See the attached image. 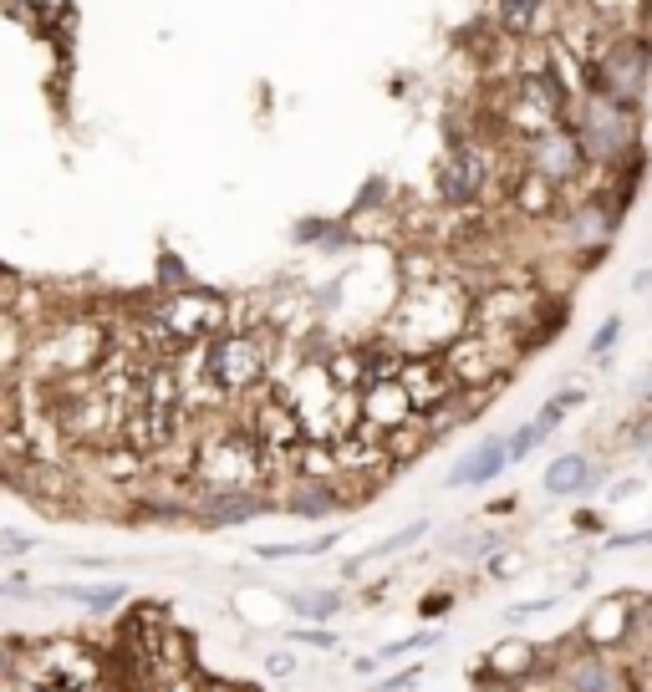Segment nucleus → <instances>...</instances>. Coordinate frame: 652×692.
<instances>
[{
  "label": "nucleus",
  "instance_id": "nucleus-12",
  "mask_svg": "<svg viewBox=\"0 0 652 692\" xmlns=\"http://www.w3.org/2000/svg\"><path fill=\"white\" fill-rule=\"evenodd\" d=\"M46 596L77 601V606H88V611H97V617H103V611H118L128 590H123V586H51Z\"/></svg>",
  "mask_w": 652,
  "mask_h": 692
},
{
  "label": "nucleus",
  "instance_id": "nucleus-8",
  "mask_svg": "<svg viewBox=\"0 0 652 692\" xmlns=\"http://www.w3.org/2000/svg\"><path fill=\"white\" fill-rule=\"evenodd\" d=\"M362 413H368V427L393 433V427L414 423L418 408H414V398H408V387L393 377V383H368V387H362Z\"/></svg>",
  "mask_w": 652,
  "mask_h": 692
},
{
  "label": "nucleus",
  "instance_id": "nucleus-5",
  "mask_svg": "<svg viewBox=\"0 0 652 692\" xmlns=\"http://www.w3.org/2000/svg\"><path fill=\"white\" fill-rule=\"evenodd\" d=\"M398 383L408 387V398H414L418 418H423V413H433L439 402H449V398H454V392H459V383H454V372H449L444 352H414V356H408V362H403Z\"/></svg>",
  "mask_w": 652,
  "mask_h": 692
},
{
  "label": "nucleus",
  "instance_id": "nucleus-25",
  "mask_svg": "<svg viewBox=\"0 0 652 692\" xmlns=\"http://www.w3.org/2000/svg\"><path fill=\"white\" fill-rule=\"evenodd\" d=\"M632 494H642V479H638V473H632V479H617V484H612V494H607V500H612V504H627V500H632Z\"/></svg>",
  "mask_w": 652,
  "mask_h": 692
},
{
  "label": "nucleus",
  "instance_id": "nucleus-20",
  "mask_svg": "<svg viewBox=\"0 0 652 692\" xmlns=\"http://www.w3.org/2000/svg\"><path fill=\"white\" fill-rule=\"evenodd\" d=\"M286 642H301V647H316V652H337V636L322 632V626H312V632H291Z\"/></svg>",
  "mask_w": 652,
  "mask_h": 692
},
{
  "label": "nucleus",
  "instance_id": "nucleus-19",
  "mask_svg": "<svg viewBox=\"0 0 652 692\" xmlns=\"http://www.w3.org/2000/svg\"><path fill=\"white\" fill-rule=\"evenodd\" d=\"M566 408H571V402H566L561 392H556L550 402H540V413H535V423L546 427V433H556V427H561V418H566Z\"/></svg>",
  "mask_w": 652,
  "mask_h": 692
},
{
  "label": "nucleus",
  "instance_id": "nucleus-3",
  "mask_svg": "<svg viewBox=\"0 0 652 692\" xmlns=\"http://www.w3.org/2000/svg\"><path fill=\"white\" fill-rule=\"evenodd\" d=\"M652 87V36L648 31H617L612 46L586 67V92L612 103L642 107Z\"/></svg>",
  "mask_w": 652,
  "mask_h": 692
},
{
  "label": "nucleus",
  "instance_id": "nucleus-4",
  "mask_svg": "<svg viewBox=\"0 0 652 692\" xmlns=\"http://www.w3.org/2000/svg\"><path fill=\"white\" fill-rule=\"evenodd\" d=\"M281 509V500H270L266 489H199L194 500V519L205 530H230V525H251V519Z\"/></svg>",
  "mask_w": 652,
  "mask_h": 692
},
{
  "label": "nucleus",
  "instance_id": "nucleus-11",
  "mask_svg": "<svg viewBox=\"0 0 652 692\" xmlns=\"http://www.w3.org/2000/svg\"><path fill=\"white\" fill-rule=\"evenodd\" d=\"M347 606V596H341L337 586H316V590H291L286 596V611L301 621H331Z\"/></svg>",
  "mask_w": 652,
  "mask_h": 692
},
{
  "label": "nucleus",
  "instance_id": "nucleus-13",
  "mask_svg": "<svg viewBox=\"0 0 652 692\" xmlns=\"http://www.w3.org/2000/svg\"><path fill=\"white\" fill-rule=\"evenodd\" d=\"M622 438L632 443V448H642V454H652V398H642V408L627 418Z\"/></svg>",
  "mask_w": 652,
  "mask_h": 692
},
{
  "label": "nucleus",
  "instance_id": "nucleus-1",
  "mask_svg": "<svg viewBox=\"0 0 652 692\" xmlns=\"http://www.w3.org/2000/svg\"><path fill=\"white\" fill-rule=\"evenodd\" d=\"M475 321V291L459 275H439L423 285H403L398 306L387 310L383 337L403 352H449Z\"/></svg>",
  "mask_w": 652,
  "mask_h": 692
},
{
  "label": "nucleus",
  "instance_id": "nucleus-14",
  "mask_svg": "<svg viewBox=\"0 0 652 692\" xmlns=\"http://www.w3.org/2000/svg\"><path fill=\"white\" fill-rule=\"evenodd\" d=\"M550 433L540 423H525V427H515V433H510V464H525V458L535 454V448H540V443H546Z\"/></svg>",
  "mask_w": 652,
  "mask_h": 692
},
{
  "label": "nucleus",
  "instance_id": "nucleus-22",
  "mask_svg": "<svg viewBox=\"0 0 652 692\" xmlns=\"http://www.w3.org/2000/svg\"><path fill=\"white\" fill-rule=\"evenodd\" d=\"M556 606V596H535V601H520V606H510L504 617L510 621H525V617H540V611H550Z\"/></svg>",
  "mask_w": 652,
  "mask_h": 692
},
{
  "label": "nucleus",
  "instance_id": "nucleus-24",
  "mask_svg": "<svg viewBox=\"0 0 652 692\" xmlns=\"http://www.w3.org/2000/svg\"><path fill=\"white\" fill-rule=\"evenodd\" d=\"M449 606H454V590H433V596L418 601V617H439V611H449Z\"/></svg>",
  "mask_w": 652,
  "mask_h": 692
},
{
  "label": "nucleus",
  "instance_id": "nucleus-29",
  "mask_svg": "<svg viewBox=\"0 0 652 692\" xmlns=\"http://www.w3.org/2000/svg\"><path fill=\"white\" fill-rule=\"evenodd\" d=\"M648 285H652V266H642L638 275H632V291H638V295H648Z\"/></svg>",
  "mask_w": 652,
  "mask_h": 692
},
{
  "label": "nucleus",
  "instance_id": "nucleus-2",
  "mask_svg": "<svg viewBox=\"0 0 652 692\" xmlns=\"http://www.w3.org/2000/svg\"><path fill=\"white\" fill-rule=\"evenodd\" d=\"M143 316L159 326L163 341H168L174 352H189V347H205V341H214L220 331H230L235 301L220 291H194V285H184V291H159L149 306H143Z\"/></svg>",
  "mask_w": 652,
  "mask_h": 692
},
{
  "label": "nucleus",
  "instance_id": "nucleus-21",
  "mask_svg": "<svg viewBox=\"0 0 652 692\" xmlns=\"http://www.w3.org/2000/svg\"><path fill=\"white\" fill-rule=\"evenodd\" d=\"M418 678H423V667H408V672H393V678H383L372 692H408V688H418Z\"/></svg>",
  "mask_w": 652,
  "mask_h": 692
},
{
  "label": "nucleus",
  "instance_id": "nucleus-6",
  "mask_svg": "<svg viewBox=\"0 0 652 692\" xmlns=\"http://www.w3.org/2000/svg\"><path fill=\"white\" fill-rule=\"evenodd\" d=\"M561 11H566V0H494L489 5V21L504 36L531 42V36H556L561 31Z\"/></svg>",
  "mask_w": 652,
  "mask_h": 692
},
{
  "label": "nucleus",
  "instance_id": "nucleus-17",
  "mask_svg": "<svg viewBox=\"0 0 652 692\" xmlns=\"http://www.w3.org/2000/svg\"><path fill=\"white\" fill-rule=\"evenodd\" d=\"M423 647H439V632H418V636H403V642H387L377 657H383V662H398V657H408V652H423Z\"/></svg>",
  "mask_w": 652,
  "mask_h": 692
},
{
  "label": "nucleus",
  "instance_id": "nucleus-27",
  "mask_svg": "<svg viewBox=\"0 0 652 692\" xmlns=\"http://www.w3.org/2000/svg\"><path fill=\"white\" fill-rule=\"evenodd\" d=\"M72 565H82V571H107L113 560L107 555H72Z\"/></svg>",
  "mask_w": 652,
  "mask_h": 692
},
{
  "label": "nucleus",
  "instance_id": "nucleus-16",
  "mask_svg": "<svg viewBox=\"0 0 652 692\" xmlns=\"http://www.w3.org/2000/svg\"><path fill=\"white\" fill-rule=\"evenodd\" d=\"M337 546V535H322V540H306V546H260V560H286V555H322V550Z\"/></svg>",
  "mask_w": 652,
  "mask_h": 692
},
{
  "label": "nucleus",
  "instance_id": "nucleus-10",
  "mask_svg": "<svg viewBox=\"0 0 652 692\" xmlns=\"http://www.w3.org/2000/svg\"><path fill=\"white\" fill-rule=\"evenodd\" d=\"M607 484V469H596L586 454H561L546 469V494L550 500H571V494H596Z\"/></svg>",
  "mask_w": 652,
  "mask_h": 692
},
{
  "label": "nucleus",
  "instance_id": "nucleus-18",
  "mask_svg": "<svg viewBox=\"0 0 652 692\" xmlns=\"http://www.w3.org/2000/svg\"><path fill=\"white\" fill-rule=\"evenodd\" d=\"M266 672H270V678H296V672H301V657H296L291 647L270 652V657H266Z\"/></svg>",
  "mask_w": 652,
  "mask_h": 692
},
{
  "label": "nucleus",
  "instance_id": "nucleus-30",
  "mask_svg": "<svg viewBox=\"0 0 652 692\" xmlns=\"http://www.w3.org/2000/svg\"><path fill=\"white\" fill-rule=\"evenodd\" d=\"M648 473H652V454H648Z\"/></svg>",
  "mask_w": 652,
  "mask_h": 692
},
{
  "label": "nucleus",
  "instance_id": "nucleus-28",
  "mask_svg": "<svg viewBox=\"0 0 652 692\" xmlns=\"http://www.w3.org/2000/svg\"><path fill=\"white\" fill-rule=\"evenodd\" d=\"M377 667H383V657H357V662H352V672H357V678H372Z\"/></svg>",
  "mask_w": 652,
  "mask_h": 692
},
{
  "label": "nucleus",
  "instance_id": "nucleus-26",
  "mask_svg": "<svg viewBox=\"0 0 652 692\" xmlns=\"http://www.w3.org/2000/svg\"><path fill=\"white\" fill-rule=\"evenodd\" d=\"M0 596H11V601H31L36 590H31L26 580H0Z\"/></svg>",
  "mask_w": 652,
  "mask_h": 692
},
{
  "label": "nucleus",
  "instance_id": "nucleus-7",
  "mask_svg": "<svg viewBox=\"0 0 652 692\" xmlns=\"http://www.w3.org/2000/svg\"><path fill=\"white\" fill-rule=\"evenodd\" d=\"M347 504H357L347 494V479H286V500L281 509L296 519H331Z\"/></svg>",
  "mask_w": 652,
  "mask_h": 692
},
{
  "label": "nucleus",
  "instance_id": "nucleus-15",
  "mask_svg": "<svg viewBox=\"0 0 652 692\" xmlns=\"http://www.w3.org/2000/svg\"><path fill=\"white\" fill-rule=\"evenodd\" d=\"M617 341H622V316H607V321L592 331V347H586V356H596V362H602V356H607Z\"/></svg>",
  "mask_w": 652,
  "mask_h": 692
},
{
  "label": "nucleus",
  "instance_id": "nucleus-9",
  "mask_svg": "<svg viewBox=\"0 0 652 692\" xmlns=\"http://www.w3.org/2000/svg\"><path fill=\"white\" fill-rule=\"evenodd\" d=\"M510 469V438H485L475 454H464L454 469H449V489H479L494 484L500 473Z\"/></svg>",
  "mask_w": 652,
  "mask_h": 692
},
{
  "label": "nucleus",
  "instance_id": "nucleus-23",
  "mask_svg": "<svg viewBox=\"0 0 652 692\" xmlns=\"http://www.w3.org/2000/svg\"><path fill=\"white\" fill-rule=\"evenodd\" d=\"M36 540L31 535H15V530H0V555H31Z\"/></svg>",
  "mask_w": 652,
  "mask_h": 692
}]
</instances>
